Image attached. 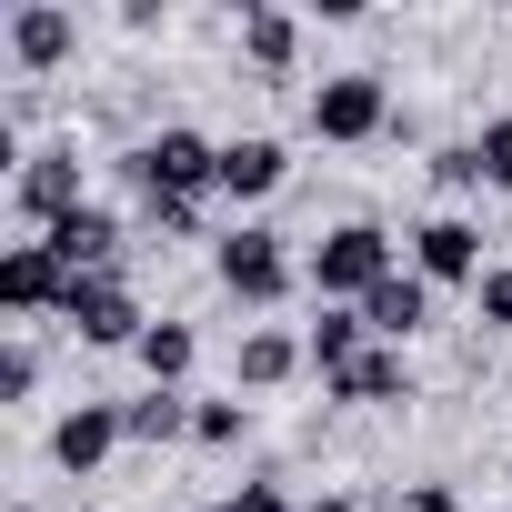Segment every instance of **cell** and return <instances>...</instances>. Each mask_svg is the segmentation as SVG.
<instances>
[{"instance_id":"cell-15","label":"cell","mask_w":512,"mask_h":512,"mask_svg":"<svg viewBox=\"0 0 512 512\" xmlns=\"http://www.w3.org/2000/svg\"><path fill=\"white\" fill-rule=\"evenodd\" d=\"M302 352H312V372H322V382H342V372L372 352V322H362L352 302H322V322L302 332Z\"/></svg>"},{"instance_id":"cell-9","label":"cell","mask_w":512,"mask_h":512,"mask_svg":"<svg viewBox=\"0 0 512 512\" xmlns=\"http://www.w3.org/2000/svg\"><path fill=\"white\" fill-rule=\"evenodd\" d=\"M0 41H11V61H21V71H61V61H71V41H81V21L61 11V0H21V11L0 21Z\"/></svg>"},{"instance_id":"cell-7","label":"cell","mask_w":512,"mask_h":512,"mask_svg":"<svg viewBox=\"0 0 512 512\" xmlns=\"http://www.w3.org/2000/svg\"><path fill=\"white\" fill-rule=\"evenodd\" d=\"M61 322H71L81 342H101V352H111V342H141V332H151V322H141V302H131V292H121L111 272H81V282H71V302H61Z\"/></svg>"},{"instance_id":"cell-3","label":"cell","mask_w":512,"mask_h":512,"mask_svg":"<svg viewBox=\"0 0 512 512\" xmlns=\"http://www.w3.org/2000/svg\"><path fill=\"white\" fill-rule=\"evenodd\" d=\"M211 272H221V292H231L241 312H272V302L292 292V251H282V231L241 221V231H221V241H211Z\"/></svg>"},{"instance_id":"cell-1","label":"cell","mask_w":512,"mask_h":512,"mask_svg":"<svg viewBox=\"0 0 512 512\" xmlns=\"http://www.w3.org/2000/svg\"><path fill=\"white\" fill-rule=\"evenodd\" d=\"M392 272H402V262H392V231H382V221H342V231L312 241V272H302V282H312V302H352V312H362Z\"/></svg>"},{"instance_id":"cell-10","label":"cell","mask_w":512,"mask_h":512,"mask_svg":"<svg viewBox=\"0 0 512 512\" xmlns=\"http://www.w3.org/2000/svg\"><path fill=\"white\" fill-rule=\"evenodd\" d=\"M121 442H131V432H121V412H111V402H81V412H61V422H51V462H61V472H81V482H91Z\"/></svg>"},{"instance_id":"cell-2","label":"cell","mask_w":512,"mask_h":512,"mask_svg":"<svg viewBox=\"0 0 512 512\" xmlns=\"http://www.w3.org/2000/svg\"><path fill=\"white\" fill-rule=\"evenodd\" d=\"M121 171H131V191L141 201H201V191H221V141H201V131H151V141H131L121 151Z\"/></svg>"},{"instance_id":"cell-12","label":"cell","mask_w":512,"mask_h":512,"mask_svg":"<svg viewBox=\"0 0 512 512\" xmlns=\"http://www.w3.org/2000/svg\"><path fill=\"white\" fill-rule=\"evenodd\" d=\"M282 171H292V151H282L272 131L221 141V191H231V201H272V191H282Z\"/></svg>"},{"instance_id":"cell-16","label":"cell","mask_w":512,"mask_h":512,"mask_svg":"<svg viewBox=\"0 0 512 512\" xmlns=\"http://www.w3.org/2000/svg\"><path fill=\"white\" fill-rule=\"evenodd\" d=\"M241 61H251V71H292V61H302V21L272 11V0H262V11H241Z\"/></svg>"},{"instance_id":"cell-6","label":"cell","mask_w":512,"mask_h":512,"mask_svg":"<svg viewBox=\"0 0 512 512\" xmlns=\"http://www.w3.org/2000/svg\"><path fill=\"white\" fill-rule=\"evenodd\" d=\"M61 302H71V272L51 262L41 241H11V251H0V312H11V322H41V312H61Z\"/></svg>"},{"instance_id":"cell-14","label":"cell","mask_w":512,"mask_h":512,"mask_svg":"<svg viewBox=\"0 0 512 512\" xmlns=\"http://www.w3.org/2000/svg\"><path fill=\"white\" fill-rule=\"evenodd\" d=\"M332 402H362V412H402V402H412V362H402L392 342H372V352H362V362L332 382Z\"/></svg>"},{"instance_id":"cell-24","label":"cell","mask_w":512,"mask_h":512,"mask_svg":"<svg viewBox=\"0 0 512 512\" xmlns=\"http://www.w3.org/2000/svg\"><path fill=\"white\" fill-rule=\"evenodd\" d=\"M31 382H41V352L11 342V352H0V402H31Z\"/></svg>"},{"instance_id":"cell-8","label":"cell","mask_w":512,"mask_h":512,"mask_svg":"<svg viewBox=\"0 0 512 512\" xmlns=\"http://www.w3.org/2000/svg\"><path fill=\"white\" fill-rule=\"evenodd\" d=\"M412 272L442 292V282H482V231L462 221V211H432L422 231H412Z\"/></svg>"},{"instance_id":"cell-5","label":"cell","mask_w":512,"mask_h":512,"mask_svg":"<svg viewBox=\"0 0 512 512\" xmlns=\"http://www.w3.org/2000/svg\"><path fill=\"white\" fill-rule=\"evenodd\" d=\"M11 201H21V221H41V231L71 221V211H81V151H71V141L31 151V161L11 171Z\"/></svg>"},{"instance_id":"cell-17","label":"cell","mask_w":512,"mask_h":512,"mask_svg":"<svg viewBox=\"0 0 512 512\" xmlns=\"http://www.w3.org/2000/svg\"><path fill=\"white\" fill-rule=\"evenodd\" d=\"M302 362H312V352H302L292 332H241V362H231V372H241V392H272V382H292Z\"/></svg>"},{"instance_id":"cell-29","label":"cell","mask_w":512,"mask_h":512,"mask_svg":"<svg viewBox=\"0 0 512 512\" xmlns=\"http://www.w3.org/2000/svg\"><path fill=\"white\" fill-rule=\"evenodd\" d=\"M11 512H41V502H11Z\"/></svg>"},{"instance_id":"cell-28","label":"cell","mask_w":512,"mask_h":512,"mask_svg":"<svg viewBox=\"0 0 512 512\" xmlns=\"http://www.w3.org/2000/svg\"><path fill=\"white\" fill-rule=\"evenodd\" d=\"M302 512H362V502H302Z\"/></svg>"},{"instance_id":"cell-26","label":"cell","mask_w":512,"mask_h":512,"mask_svg":"<svg viewBox=\"0 0 512 512\" xmlns=\"http://www.w3.org/2000/svg\"><path fill=\"white\" fill-rule=\"evenodd\" d=\"M211 512H302V502H292L282 482H241V492H231V502H211Z\"/></svg>"},{"instance_id":"cell-19","label":"cell","mask_w":512,"mask_h":512,"mask_svg":"<svg viewBox=\"0 0 512 512\" xmlns=\"http://www.w3.org/2000/svg\"><path fill=\"white\" fill-rule=\"evenodd\" d=\"M121 432L131 442H191V402L181 392H141V402H121Z\"/></svg>"},{"instance_id":"cell-13","label":"cell","mask_w":512,"mask_h":512,"mask_svg":"<svg viewBox=\"0 0 512 512\" xmlns=\"http://www.w3.org/2000/svg\"><path fill=\"white\" fill-rule=\"evenodd\" d=\"M362 322H372V342H392V352H402L412 332H432V282H422V272H392V282L362 302Z\"/></svg>"},{"instance_id":"cell-11","label":"cell","mask_w":512,"mask_h":512,"mask_svg":"<svg viewBox=\"0 0 512 512\" xmlns=\"http://www.w3.org/2000/svg\"><path fill=\"white\" fill-rule=\"evenodd\" d=\"M41 251H51V262H61V272L81 282V272H101L111 251H121V221H111L101 201H81L71 221H51V231H41Z\"/></svg>"},{"instance_id":"cell-4","label":"cell","mask_w":512,"mask_h":512,"mask_svg":"<svg viewBox=\"0 0 512 512\" xmlns=\"http://www.w3.org/2000/svg\"><path fill=\"white\" fill-rule=\"evenodd\" d=\"M382 121H392L382 71H332V81H312V131H322V141H372Z\"/></svg>"},{"instance_id":"cell-18","label":"cell","mask_w":512,"mask_h":512,"mask_svg":"<svg viewBox=\"0 0 512 512\" xmlns=\"http://www.w3.org/2000/svg\"><path fill=\"white\" fill-rule=\"evenodd\" d=\"M131 352H141L151 392H181V372H191V352H201V342H191V322H151V332H141Z\"/></svg>"},{"instance_id":"cell-23","label":"cell","mask_w":512,"mask_h":512,"mask_svg":"<svg viewBox=\"0 0 512 512\" xmlns=\"http://www.w3.org/2000/svg\"><path fill=\"white\" fill-rule=\"evenodd\" d=\"M432 181H442V191H482V151H472V141L432 151Z\"/></svg>"},{"instance_id":"cell-25","label":"cell","mask_w":512,"mask_h":512,"mask_svg":"<svg viewBox=\"0 0 512 512\" xmlns=\"http://www.w3.org/2000/svg\"><path fill=\"white\" fill-rule=\"evenodd\" d=\"M141 221H151L161 241H191V231H201V201H141Z\"/></svg>"},{"instance_id":"cell-21","label":"cell","mask_w":512,"mask_h":512,"mask_svg":"<svg viewBox=\"0 0 512 512\" xmlns=\"http://www.w3.org/2000/svg\"><path fill=\"white\" fill-rule=\"evenodd\" d=\"M472 151H482V191H512V111H502V121H482V131H472Z\"/></svg>"},{"instance_id":"cell-27","label":"cell","mask_w":512,"mask_h":512,"mask_svg":"<svg viewBox=\"0 0 512 512\" xmlns=\"http://www.w3.org/2000/svg\"><path fill=\"white\" fill-rule=\"evenodd\" d=\"M402 512H462V502H452V482H412V492H402Z\"/></svg>"},{"instance_id":"cell-20","label":"cell","mask_w":512,"mask_h":512,"mask_svg":"<svg viewBox=\"0 0 512 512\" xmlns=\"http://www.w3.org/2000/svg\"><path fill=\"white\" fill-rule=\"evenodd\" d=\"M241 432H251V402H241V392H231V402H191V442H201V452H231Z\"/></svg>"},{"instance_id":"cell-22","label":"cell","mask_w":512,"mask_h":512,"mask_svg":"<svg viewBox=\"0 0 512 512\" xmlns=\"http://www.w3.org/2000/svg\"><path fill=\"white\" fill-rule=\"evenodd\" d=\"M472 302H482V332H512V262H492L472 282Z\"/></svg>"}]
</instances>
